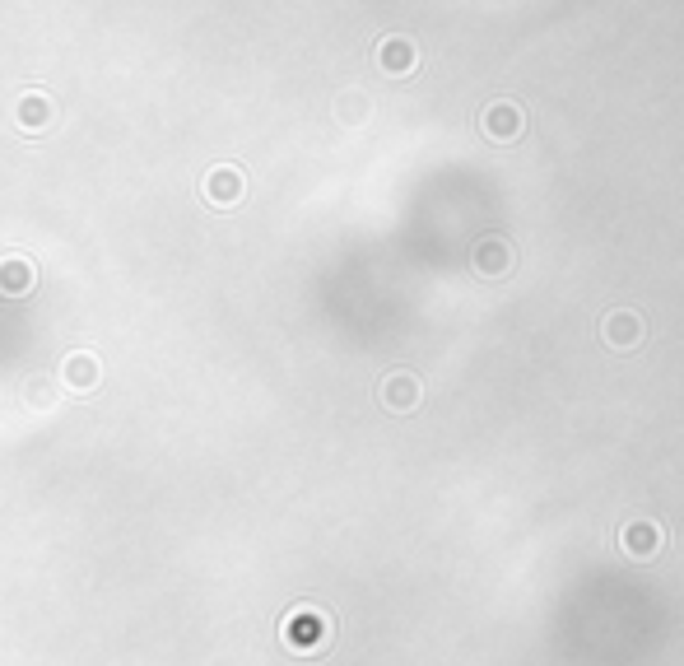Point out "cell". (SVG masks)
I'll return each mask as SVG.
<instances>
[{"instance_id": "obj_4", "label": "cell", "mask_w": 684, "mask_h": 666, "mask_svg": "<svg viewBox=\"0 0 684 666\" xmlns=\"http://www.w3.org/2000/svg\"><path fill=\"white\" fill-rule=\"evenodd\" d=\"M484 131H489V140H517L522 136V108L517 103H494L484 112Z\"/></svg>"}, {"instance_id": "obj_6", "label": "cell", "mask_w": 684, "mask_h": 666, "mask_svg": "<svg viewBox=\"0 0 684 666\" xmlns=\"http://www.w3.org/2000/svg\"><path fill=\"white\" fill-rule=\"evenodd\" d=\"M387 61H391V70H410V47H391Z\"/></svg>"}, {"instance_id": "obj_2", "label": "cell", "mask_w": 684, "mask_h": 666, "mask_svg": "<svg viewBox=\"0 0 684 666\" xmlns=\"http://www.w3.org/2000/svg\"><path fill=\"white\" fill-rule=\"evenodd\" d=\"M470 261H475V271L489 275V280H498V275H508L512 266H517L508 238H480V243H475V252H470Z\"/></svg>"}, {"instance_id": "obj_3", "label": "cell", "mask_w": 684, "mask_h": 666, "mask_svg": "<svg viewBox=\"0 0 684 666\" xmlns=\"http://www.w3.org/2000/svg\"><path fill=\"white\" fill-rule=\"evenodd\" d=\"M605 340H610L615 350H633V345L643 340V317L629 313V308L610 313V317H605Z\"/></svg>"}, {"instance_id": "obj_1", "label": "cell", "mask_w": 684, "mask_h": 666, "mask_svg": "<svg viewBox=\"0 0 684 666\" xmlns=\"http://www.w3.org/2000/svg\"><path fill=\"white\" fill-rule=\"evenodd\" d=\"M619 545H624V555H633V559H652V555H661V545H666V531H661V522L633 517L629 527L619 531Z\"/></svg>"}, {"instance_id": "obj_5", "label": "cell", "mask_w": 684, "mask_h": 666, "mask_svg": "<svg viewBox=\"0 0 684 666\" xmlns=\"http://www.w3.org/2000/svg\"><path fill=\"white\" fill-rule=\"evenodd\" d=\"M419 401V387H415V378H391L387 382V406H401V410H410Z\"/></svg>"}]
</instances>
